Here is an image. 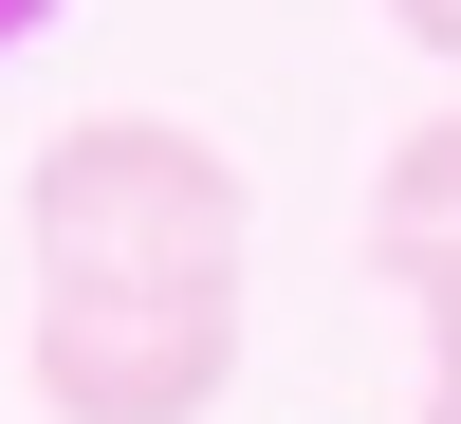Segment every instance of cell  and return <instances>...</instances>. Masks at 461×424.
Instances as JSON below:
<instances>
[{
  "mask_svg": "<svg viewBox=\"0 0 461 424\" xmlns=\"http://www.w3.org/2000/svg\"><path fill=\"white\" fill-rule=\"evenodd\" d=\"M19 240H37L56 295H130V277L185 295V277H240L258 203H240V167H221L203 130H167V111H74L19 167Z\"/></svg>",
  "mask_w": 461,
  "mask_h": 424,
  "instance_id": "cell-1",
  "label": "cell"
},
{
  "mask_svg": "<svg viewBox=\"0 0 461 424\" xmlns=\"http://www.w3.org/2000/svg\"><path fill=\"white\" fill-rule=\"evenodd\" d=\"M240 388V277H185V295H56L37 277V406L56 424H203Z\"/></svg>",
  "mask_w": 461,
  "mask_h": 424,
  "instance_id": "cell-2",
  "label": "cell"
},
{
  "mask_svg": "<svg viewBox=\"0 0 461 424\" xmlns=\"http://www.w3.org/2000/svg\"><path fill=\"white\" fill-rule=\"evenodd\" d=\"M369 240H461V111H425V130L388 148V185H369Z\"/></svg>",
  "mask_w": 461,
  "mask_h": 424,
  "instance_id": "cell-3",
  "label": "cell"
},
{
  "mask_svg": "<svg viewBox=\"0 0 461 424\" xmlns=\"http://www.w3.org/2000/svg\"><path fill=\"white\" fill-rule=\"evenodd\" d=\"M406 277H425V332H443V388H461V240H406Z\"/></svg>",
  "mask_w": 461,
  "mask_h": 424,
  "instance_id": "cell-4",
  "label": "cell"
},
{
  "mask_svg": "<svg viewBox=\"0 0 461 424\" xmlns=\"http://www.w3.org/2000/svg\"><path fill=\"white\" fill-rule=\"evenodd\" d=\"M388 37H425V56L461 74V0H388Z\"/></svg>",
  "mask_w": 461,
  "mask_h": 424,
  "instance_id": "cell-5",
  "label": "cell"
},
{
  "mask_svg": "<svg viewBox=\"0 0 461 424\" xmlns=\"http://www.w3.org/2000/svg\"><path fill=\"white\" fill-rule=\"evenodd\" d=\"M37 19H56V0H0V56H19V37H37Z\"/></svg>",
  "mask_w": 461,
  "mask_h": 424,
  "instance_id": "cell-6",
  "label": "cell"
},
{
  "mask_svg": "<svg viewBox=\"0 0 461 424\" xmlns=\"http://www.w3.org/2000/svg\"><path fill=\"white\" fill-rule=\"evenodd\" d=\"M425 424H461V388H425Z\"/></svg>",
  "mask_w": 461,
  "mask_h": 424,
  "instance_id": "cell-7",
  "label": "cell"
}]
</instances>
